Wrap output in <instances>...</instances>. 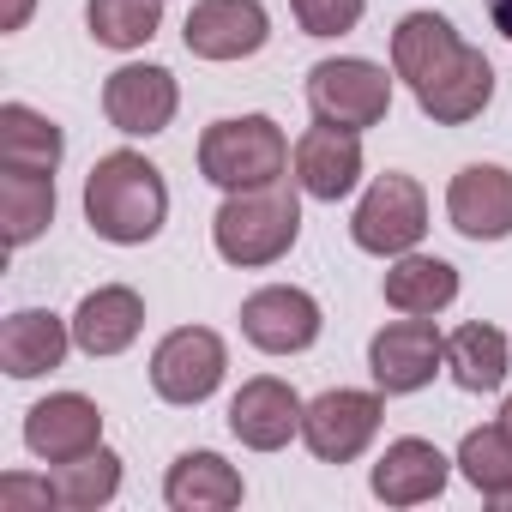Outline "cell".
Segmentation results:
<instances>
[{"label":"cell","mask_w":512,"mask_h":512,"mask_svg":"<svg viewBox=\"0 0 512 512\" xmlns=\"http://www.w3.org/2000/svg\"><path fill=\"white\" fill-rule=\"evenodd\" d=\"M392 67L398 79L416 91L422 115L440 127H464L488 109L494 97V67L482 61V49H470L440 13H410L392 31Z\"/></svg>","instance_id":"obj_1"},{"label":"cell","mask_w":512,"mask_h":512,"mask_svg":"<svg viewBox=\"0 0 512 512\" xmlns=\"http://www.w3.org/2000/svg\"><path fill=\"white\" fill-rule=\"evenodd\" d=\"M169 217V187H163V169L145 163L139 151H109L97 157L91 181H85V223L115 241V247H139L163 229Z\"/></svg>","instance_id":"obj_2"},{"label":"cell","mask_w":512,"mask_h":512,"mask_svg":"<svg viewBox=\"0 0 512 512\" xmlns=\"http://www.w3.org/2000/svg\"><path fill=\"white\" fill-rule=\"evenodd\" d=\"M302 235V199L290 181H272V187H247V193H229L211 217V241L229 266L241 272H260V266H278L284 253L296 247Z\"/></svg>","instance_id":"obj_3"},{"label":"cell","mask_w":512,"mask_h":512,"mask_svg":"<svg viewBox=\"0 0 512 512\" xmlns=\"http://www.w3.org/2000/svg\"><path fill=\"white\" fill-rule=\"evenodd\" d=\"M290 169V139L272 115H235V121H211L199 139V175L217 181L223 193H247V187H272Z\"/></svg>","instance_id":"obj_4"},{"label":"cell","mask_w":512,"mask_h":512,"mask_svg":"<svg viewBox=\"0 0 512 512\" xmlns=\"http://www.w3.org/2000/svg\"><path fill=\"white\" fill-rule=\"evenodd\" d=\"M350 235H356L362 253H380V260L386 253H410L428 235V193L410 175H380L362 193V205L350 217Z\"/></svg>","instance_id":"obj_5"},{"label":"cell","mask_w":512,"mask_h":512,"mask_svg":"<svg viewBox=\"0 0 512 512\" xmlns=\"http://www.w3.org/2000/svg\"><path fill=\"white\" fill-rule=\"evenodd\" d=\"M308 103H314V115L320 121H332V127H380L386 121V109H392V79H386V67H374V61H320L314 73H308Z\"/></svg>","instance_id":"obj_6"},{"label":"cell","mask_w":512,"mask_h":512,"mask_svg":"<svg viewBox=\"0 0 512 512\" xmlns=\"http://www.w3.org/2000/svg\"><path fill=\"white\" fill-rule=\"evenodd\" d=\"M229 350L211 326H175L157 350H151V386L163 404H205L223 386Z\"/></svg>","instance_id":"obj_7"},{"label":"cell","mask_w":512,"mask_h":512,"mask_svg":"<svg viewBox=\"0 0 512 512\" xmlns=\"http://www.w3.org/2000/svg\"><path fill=\"white\" fill-rule=\"evenodd\" d=\"M446 368V338L422 320V314H404L392 326L374 332L368 344V374L386 398H404V392H422L434 374Z\"/></svg>","instance_id":"obj_8"},{"label":"cell","mask_w":512,"mask_h":512,"mask_svg":"<svg viewBox=\"0 0 512 512\" xmlns=\"http://www.w3.org/2000/svg\"><path fill=\"white\" fill-rule=\"evenodd\" d=\"M380 434V398L374 392H320L308 410H302V440L320 464H350L368 452V440Z\"/></svg>","instance_id":"obj_9"},{"label":"cell","mask_w":512,"mask_h":512,"mask_svg":"<svg viewBox=\"0 0 512 512\" xmlns=\"http://www.w3.org/2000/svg\"><path fill=\"white\" fill-rule=\"evenodd\" d=\"M320 302L296 284H272V290H253L241 302V332L253 350H266V356H296L320 338Z\"/></svg>","instance_id":"obj_10"},{"label":"cell","mask_w":512,"mask_h":512,"mask_svg":"<svg viewBox=\"0 0 512 512\" xmlns=\"http://www.w3.org/2000/svg\"><path fill=\"white\" fill-rule=\"evenodd\" d=\"M181 37H187V55H199V61H247L266 49L272 19L260 0H199Z\"/></svg>","instance_id":"obj_11"},{"label":"cell","mask_w":512,"mask_h":512,"mask_svg":"<svg viewBox=\"0 0 512 512\" xmlns=\"http://www.w3.org/2000/svg\"><path fill=\"white\" fill-rule=\"evenodd\" d=\"M446 217L470 241H506L512 235V169L500 163H470L446 187Z\"/></svg>","instance_id":"obj_12"},{"label":"cell","mask_w":512,"mask_h":512,"mask_svg":"<svg viewBox=\"0 0 512 512\" xmlns=\"http://www.w3.org/2000/svg\"><path fill=\"white\" fill-rule=\"evenodd\" d=\"M25 446L49 464H67V458H85L103 446V410L85 398V392H55L43 404H31L25 416Z\"/></svg>","instance_id":"obj_13"},{"label":"cell","mask_w":512,"mask_h":512,"mask_svg":"<svg viewBox=\"0 0 512 512\" xmlns=\"http://www.w3.org/2000/svg\"><path fill=\"white\" fill-rule=\"evenodd\" d=\"M175 103H181V91H175V73L169 67H121L103 85V115L121 133H133V139L163 133L175 121Z\"/></svg>","instance_id":"obj_14"},{"label":"cell","mask_w":512,"mask_h":512,"mask_svg":"<svg viewBox=\"0 0 512 512\" xmlns=\"http://www.w3.org/2000/svg\"><path fill=\"white\" fill-rule=\"evenodd\" d=\"M302 398L284 386V380H272V374H260V380H247L241 392H235V404H229V434L241 440V446H253V452H278V446H290V434H302Z\"/></svg>","instance_id":"obj_15"},{"label":"cell","mask_w":512,"mask_h":512,"mask_svg":"<svg viewBox=\"0 0 512 512\" xmlns=\"http://www.w3.org/2000/svg\"><path fill=\"white\" fill-rule=\"evenodd\" d=\"M356 181H362V139H356V127L320 121V127H308L296 139V187L308 199H344Z\"/></svg>","instance_id":"obj_16"},{"label":"cell","mask_w":512,"mask_h":512,"mask_svg":"<svg viewBox=\"0 0 512 512\" xmlns=\"http://www.w3.org/2000/svg\"><path fill=\"white\" fill-rule=\"evenodd\" d=\"M446 488V452L434 440H392L374 464V494L386 506H422Z\"/></svg>","instance_id":"obj_17"},{"label":"cell","mask_w":512,"mask_h":512,"mask_svg":"<svg viewBox=\"0 0 512 512\" xmlns=\"http://www.w3.org/2000/svg\"><path fill=\"white\" fill-rule=\"evenodd\" d=\"M139 326H145L139 290L109 284V290H91V296L79 302V314H73V344H79L85 356H121V350L139 338Z\"/></svg>","instance_id":"obj_18"},{"label":"cell","mask_w":512,"mask_h":512,"mask_svg":"<svg viewBox=\"0 0 512 512\" xmlns=\"http://www.w3.org/2000/svg\"><path fill=\"white\" fill-rule=\"evenodd\" d=\"M67 344H73V332L55 314L19 308L7 326H0V368H7L13 380H37V374H49V368L67 362Z\"/></svg>","instance_id":"obj_19"},{"label":"cell","mask_w":512,"mask_h":512,"mask_svg":"<svg viewBox=\"0 0 512 512\" xmlns=\"http://www.w3.org/2000/svg\"><path fill=\"white\" fill-rule=\"evenodd\" d=\"M163 500H169L175 512H229V506H241V476H235V464H223L217 452H181V458L169 464Z\"/></svg>","instance_id":"obj_20"},{"label":"cell","mask_w":512,"mask_h":512,"mask_svg":"<svg viewBox=\"0 0 512 512\" xmlns=\"http://www.w3.org/2000/svg\"><path fill=\"white\" fill-rule=\"evenodd\" d=\"M458 296V272L446 260H434V253H398V266L386 272V308L398 314H440L452 308Z\"/></svg>","instance_id":"obj_21"},{"label":"cell","mask_w":512,"mask_h":512,"mask_svg":"<svg viewBox=\"0 0 512 512\" xmlns=\"http://www.w3.org/2000/svg\"><path fill=\"white\" fill-rule=\"evenodd\" d=\"M61 157H67V139H61V127L49 115H37L25 103L0 109V163H7V169H43V175H55Z\"/></svg>","instance_id":"obj_22"},{"label":"cell","mask_w":512,"mask_h":512,"mask_svg":"<svg viewBox=\"0 0 512 512\" xmlns=\"http://www.w3.org/2000/svg\"><path fill=\"white\" fill-rule=\"evenodd\" d=\"M0 211H7V241L31 247L55 223V175H43V169H7V175H0Z\"/></svg>","instance_id":"obj_23"},{"label":"cell","mask_w":512,"mask_h":512,"mask_svg":"<svg viewBox=\"0 0 512 512\" xmlns=\"http://www.w3.org/2000/svg\"><path fill=\"white\" fill-rule=\"evenodd\" d=\"M446 368L464 392H494L506 380V332L500 326H458L446 338Z\"/></svg>","instance_id":"obj_24"},{"label":"cell","mask_w":512,"mask_h":512,"mask_svg":"<svg viewBox=\"0 0 512 512\" xmlns=\"http://www.w3.org/2000/svg\"><path fill=\"white\" fill-rule=\"evenodd\" d=\"M49 482H55V506H67V512H97V506H109L115 488H121V458H115L109 446H97V452H85V458H67Z\"/></svg>","instance_id":"obj_25"},{"label":"cell","mask_w":512,"mask_h":512,"mask_svg":"<svg viewBox=\"0 0 512 512\" xmlns=\"http://www.w3.org/2000/svg\"><path fill=\"white\" fill-rule=\"evenodd\" d=\"M458 470L482 500L512 494V434L506 428H470L458 446Z\"/></svg>","instance_id":"obj_26"},{"label":"cell","mask_w":512,"mask_h":512,"mask_svg":"<svg viewBox=\"0 0 512 512\" xmlns=\"http://www.w3.org/2000/svg\"><path fill=\"white\" fill-rule=\"evenodd\" d=\"M85 19L103 49H145L163 25V7L157 0H91Z\"/></svg>","instance_id":"obj_27"},{"label":"cell","mask_w":512,"mask_h":512,"mask_svg":"<svg viewBox=\"0 0 512 512\" xmlns=\"http://www.w3.org/2000/svg\"><path fill=\"white\" fill-rule=\"evenodd\" d=\"M362 7L368 0H290V13L308 37H344L362 25Z\"/></svg>","instance_id":"obj_28"},{"label":"cell","mask_w":512,"mask_h":512,"mask_svg":"<svg viewBox=\"0 0 512 512\" xmlns=\"http://www.w3.org/2000/svg\"><path fill=\"white\" fill-rule=\"evenodd\" d=\"M0 506H7V512H19V506H55V482L7 476V482H0Z\"/></svg>","instance_id":"obj_29"},{"label":"cell","mask_w":512,"mask_h":512,"mask_svg":"<svg viewBox=\"0 0 512 512\" xmlns=\"http://www.w3.org/2000/svg\"><path fill=\"white\" fill-rule=\"evenodd\" d=\"M31 19V0H7V13H0V31H25Z\"/></svg>","instance_id":"obj_30"},{"label":"cell","mask_w":512,"mask_h":512,"mask_svg":"<svg viewBox=\"0 0 512 512\" xmlns=\"http://www.w3.org/2000/svg\"><path fill=\"white\" fill-rule=\"evenodd\" d=\"M488 19H494V31L512 43V0H488Z\"/></svg>","instance_id":"obj_31"},{"label":"cell","mask_w":512,"mask_h":512,"mask_svg":"<svg viewBox=\"0 0 512 512\" xmlns=\"http://www.w3.org/2000/svg\"><path fill=\"white\" fill-rule=\"evenodd\" d=\"M500 428H506V434H512V398H506V404H500Z\"/></svg>","instance_id":"obj_32"},{"label":"cell","mask_w":512,"mask_h":512,"mask_svg":"<svg viewBox=\"0 0 512 512\" xmlns=\"http://www.w3.org/2000/svg\"><path fill=\"white\" fill-rule=\"evenodd\" d=\"M488 506H500V512H512V494H500V500H488Z\"/></svg>","instance_id":"obj_33"}]
</instances>
